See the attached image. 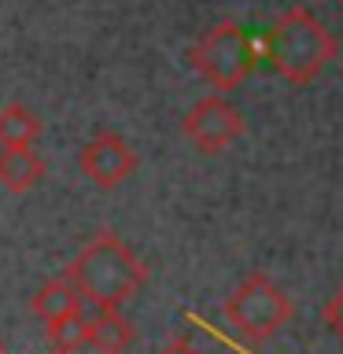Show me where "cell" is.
Segmentation results:
<instances>
[{
	"label": "cell",
	"instance_id": "1",
	"mask_svg": "<svg viewBox=\"0 0 343 354\" xmlns=\"http://www.w3.org/2000/svg\"><path fill=\"white\" fill-rule=\"evenodd\" d=\"M340 41L306 8H288L259 37V63H270L288 85H310L336 59Z\"/></svg>",
	"mask_w": 343,
	"mask_h": 354
},
{
	"label": "cell",
	"instance_id": "2",
	"mask_svg": "<svg viewBox=\"0 0 343 354\" xmlns=\"http://www.w3.org/2000/svg\"><path fill=\"white\" fill-rule=\"evenodd\" d=\"M71 281L93 310H122L148 281L144 262L115 232H96L71 262Z\"/></svg>",
	"mask_w": 343,
	"mask_h": 354
},
{
	"label": "cell",
	"instance_id": "3",
	"mask_svg": "<svg viewBox=\"0 0 343 354\" xmlns=\"http://www.w3.org/2000/svg\"><path fill=\"white\" fill-rule=\"evenodd\" d=\"M188 63L207 85H214L218 93H229L254 74L259 41L240 22H218V26L199 33V41L188 48Z\"/></svg>",
	"mask_w": 343,
	"mask_h": 354
},
{
	"label": "cell",
	"instance_id": "4",
	"mask_svg": "<svg viewBox=\"0 0 343 354\" xmlns=\"http://www.w3.org/2000/svg\"><path fill=\"white\" fill-rule=\"evenodd\" d=\"M225 321L251 343H266L292 321V299L281 284H273L270 273L254 270L237 284V292L225 299Z\"/></svg>",
	"mask_w": 343,
	"mask_h": 354
},
{
	"label": "cell",
	"instance_id": "5",
	"mask_svg": "<svg viewBox=\"0 0 343 354\" xmlns=\"http://www.w3.org/2000/svg\"><path fill=\"white\" fill-rule=\"evenodd\" d=\"M181 133L196 151L218 155V151H225L240 140L243 118L221 93H210V96L199 100V104H192V111L181 118Z\"/></svg>",
	"mask_w": 343,
	"mask_h": 354
},
{
	"label": "cell",
	"instance_id": "6",
	"mask_svg": "<svg viewBox=\"0 0 343 354\" xmlns=\"http://www.w3.org/2000/svg\"><path fill=\"white\" fill-rule=\"evenodd\" d=\"M77 170L96 188H118L126 177L137 174V151L118 133H96L93 140L77 151Z\"/></svg>",
	"mask_w": 343,
	"mask_h": 354
},
{
	"label": "cell",
	"instance_id": "7",
	"mask_svg": "<svg viewBox=\"0 0 343 354\" xmlns=\"http://www.w3.org/2000/svg\"><path fill=\"white\" fill-rule=\"evenodd\" d=\"M30 310H33V317L48 328V325H55V321H63V317L82 314L85 299H82V292H77V284L71 281V273H63V277H52L48 284L37 288V295L30 299Z\"/></svg>",
	"mask_w": 343,
	"mask_h": 354
},
{
	"label": "cell",
	"instance_id": "8",
	"mask_svg": "<svg viewBox=\"0 0 343 354\" xmlns=\"http://www.w3.org/2000/svg\"><path fill=\"white\" fill-rule=\"evenodd\" d=\"M137 343V328L122 310H93L89 314V343L96 354H126Z\"/></svg>",
	"mask_w": 343,
	"mask_h": 354
},
{
	"label": "cell",
	"instance_id": "9",
	"mask_svg": "<svg viewBox=\"0 0 343 354\" xmlns=\"http://www.w3.org/2000/svg\"><path fill=\"white\" fill-rule=\"evenodd\" d=\"M44 177V159L33 148H0V188L11 196H26Z\"/></svg>",
	"mask_w": 343,
	"mask_h": 354
},
{
	"label": "cell",
	"instance_id": "10",
	"mask_svg": "<svg viewBox=\"0 0 343 354\" xmlns=\"http://www.w3.org/2000/svg\"><path fill=\"white\" fill-rule=\"evenodd\" d=\"M44 133V122L22 104L0 107V148H33Z\"/></svg>",
	"mask_w": 343,
	"mask_h": 354
},
{
	"label": "cell",
	"instance_id": "11",
	"mask_svg": "<svg viewBox=\"0 0 343 354\" xmlns=\"http://www.w3.org/2000/svg\"><path fill=\"white\" fill-rule=\"evenodd\" d=\"M48 339H52V347L63 351V354L82 351L89 343V314L82 310V314L63 317V321H55V325H48Z\"/></svg>",
	"mask_w": 343,
	"mask_h": 354
},
{
	"label": "cell",
	"instance_id": "12",
	"mask_svg": "<svg viewBox=\"0 0 343 354\" xmlns=\"http://www.w3.org/2000/svg\"><path fill=\"white\" fill-rule=\"evenodd\" d=\"M321 317H325V325L336 332V336L343 339V284H340V292L325 303V310H321Z\"/></svg>",
	"mask_w": 343,
	"mask_h": 354
},
{
	"label": "cell",
	"instance_id": "13",
	"mask_svg": "<svg viewBox=\"0 0 343 354\" xmlns=\"http://www.w3.org/2000/svg\"><path fill=\"white\" fill-rule=\"evenodd\" d=\"M159 354H203V351H199V347H196V343L188 339V336H174V339H170V343H166V347L159 351Z\"/></svg>",
	"mask_w": 343,
	"mask_h": 354
},
{
	"label": "cell",
	"instance_id": "14",
	"mask_svg": "<svg viewBox=\"0 0 343 354\" xmlns=\"http://www.w3.org/2000/svg\"><path fill=\"white\" fill-rule=\"evenodd\" d=\"M4 351H8V347H4V339H0V354H4Z\"/></svg>",
	"mask_w": 343,
	"mask_h": 354
},
{
	"label": "cell",
	"instance_id": "15",
	"mask_svg": "<svg viewBox=\"0 0 343 354\" xmlns=\"http://www.w3.org/2000/svg\"><path fill=\"white\" fill-rule=\"evenodd\" d=\"M52 354H63V351H52Z\"/></svg>",
	"mask_w": 343,
	"mask_h": 354
},
{
	"label": "cell",
	"instance_id": "16",
	"mask_svg": "<svg viewBox=\"0 0 343 354\" xmlns=\"http://www.w3.org/2000/svg\"><path fill=\"white\" fill-rule=\"evenodd\" d=\"M340 4H343V0H340Z\"/></svg>",
	"mask_w": 343,
	"mask_h": 354
}]
</instances>
